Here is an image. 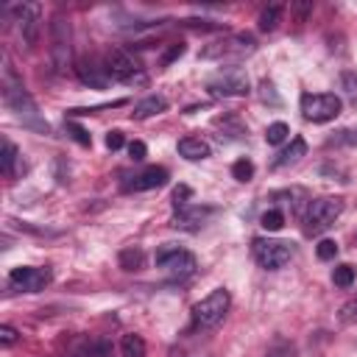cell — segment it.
<instances>
[{"label":"cell","mask_w":357,"mask_h":357,"mask_svg":"<svg viewBox=\"0 0 357 357\" xmlns=\"http://www.w3.org/2000/svg\"><path fill=\"white\" fill-rule=\"evenodd\" d=\"M17 337H20V335H17V329H14V326H8V324H3V326H0V343H3V346H14V343H17Z\"/></svg>","instance_id":"d590c367"},{"label":"cell","mask_w":357,"mask_h":357,"mask_svg":"<svg viewBox=\"0 0 357 357\" xmlns=\"http://www.w3.org/2000/svg\"><path fill=\"white\" fill-rule=\"evenodd\" d=\"M50 268H31V265H20V268H11L8 273V284L22 290V293H39L50 284Z\"/></svg>","instance_id":"8fae6325"},{"label":"cell","mask_w":357,"mask_h":357,"mask_svg":"<svg viewBox=\"0 0 357 357\" xmlns=\"http://www.w3.org/2000/svg\"><path fill=\"white\" fill-rule=\"evenodd\" d=\"M167 109V100L162 95H148L142 98L137 106H134V117L137 120H145V117H153V114H162Z\"/></svg>","instance_id":"e0dca14e"},{"label":"cell","mask_w":357,"mask_h":357,"mask_svg":"<svg viewBox=\"0 0 357 357\" xmlns=\"http://www.w3.org/2000/svg\"><path fill=\"white\" fill-rule=\"evenodd\" d=\"M81 357H112V346H109L106 340H95V343H89V346L84 349Z\"/></svg>","instance_id":"83f0119b"},{"label":"cell","mask_w":357,"mask_h":357,"mask_svg":"<svg viewBox=\"0 0 357 357\" xmlns=\"http://www.w3.org/2000/svg\"><path fill=\"white\" fill-rule=\"evenodd\" d=\"M290 134V128H287V123H282V120H276V123H271L268 128H265V142L268 145H279L284 137Z\"/></svg>","instance_id":"603a6c76"},{"label":"cell","mask_w":357,"mask_h":357,"mask_svg":"<svg viewBox=\"0 0 357 357\" xmlns=\"http://www.w3.org/2000/svg\"><path fill=\"white\" fill-rule=\"evenodd\" d=\"M343 212V201L340 198H315L310 201L307 212H304V231L307 234H321L326 231Z\"/></svg>","instance_id":"277c9868"},{"label":"cell","mask_w":357,"mask_h":357,"mask_svg":"<svg viewBox=\"0 0 357 357\" xmlns=\"http://www.w3.org/2000/svg\"><path fill=\"white\" fill-rule=\"evenodd\" d=\"M340 324H357V296L340 307Z\"/></svg>","instance_id":"f546056e"},{"label":"cell","mask_w":357,"mask_h":357,"mask_svg":"<svg viewBox=\"0 0 357 357\" xmlns=\"http://www.w3.org/2000/svg\"><path fill=\"white\" fill-rule=\"evenodd\" d=\"M343 112V100L335 92H304L301 95V114L310 123H329Z\"/></svg>","instance_id":"3957f363"},{"label":"cell","mask_w":357,"mask_h":357,"mask_svg":"<svg viewBox=\"0 0 357 357\" xmlns=\"http://www.w3.org/2000/svg\"><path fill=\"white\" fill-rule=\"evenodd\" d=\"M176 148H178V156H184L190 162H201L209 156V145L201 137H184V139H178Z\"/></svg>","instance_id":"2e32d148"},{"label":"cell","mask_w":357,"mask_h":357,"mask_svg":"<svg viewBox=\"0 0 357 357\" xmlns=\"http://www.w3.org/2000/svg\"><path fill=\"white\" fill-rule=\"evenodd\" d=\"M106 70H109L112 78H117L123 84H145L148 81L145 73H142V67H139V61L131 53L120 50V47L106 50Z\"/></svg>","instance_id":"ba28073f"},{"label":"cell","mask_w":357,"mask_h":357,"mask_svg":"<svg viewBox=\"0 0 357 357\" xmlns=\"http://www.w3.org/2000/svg\"><path fill=\"white\" fill-rule=\"evenodd\" d=\"M170 357H184V354L181 351H170Z\"/></svg>","instance_id":"ab89813d"},{"label":"cell","mask_w":357,"mask_h":357,"mask_svg":"<svg viewBox=\"0 0 357 357\" xmlns=\"http://www.w3.org/2000/svg\"><path fill=\"white\" fill-rule=\"evenodd\" d=\"M257 42L251 33H231L220 42H212L201 50V59H215V61H223V59H243L248 53H254Z\"/></svg>","instance_id":"8992f818"},{"label":"cell","mask_w":357,"mask_h":357,"mask_svg":"<svg viewBox=\"0 0 357 357\" xmlns=\"http://www.w3.org/2000/svg\"><path fill=\"white\" fill-rule=\"evenodd\" d=\"M14 14H17L20 33L25 39V45L33 47L36 39H39V14H42V8L36 3H22V6H14Z\"/></svg>","instance_id":"7c38bea8"},{"label":"cell","mask_w":357,"mask_h":357,"mask_svg":"<svg viewBox=\"0 0 357 357\" xmlns=\"http://www.w3.org/2000/svg\"><path fill=\"white\" fill-rule=\"evenodd\" d=\"M184 50H187V45H184V42H173V45H170V47L162 53L159 64H162V67H170L176 59H181V56H184Z\"/></svg>","instance_id":"4316f807"},{"label":"cell","mask_w":357,"mask_h":357,"mask_svg":"<svg viewBox=\"0 0 357 357\" xmlns=\"http://www.w3.org/2000/svg\"><path fill=\"white\" fill-rule=\"evenodd\" d=\"M75 73H78V78L84 81V84H89V86H95V89H103L106 84H109V70L106 67H98V64H89V61H81L78 67H75Z\"/></svg>","instance_id":"9a60e30c"},{"label":"cell","mask_w":357,"mask_h":357,"mask_svg":"<svg viewBox=\"0 0 357 357\" xmlns=\"http://www.w3.org/2000/svg\"><path fill=\"white\" fill-rule=\"evenodd\" d=\"M332 142H346V145H357V131H351V128H343V131H337L335 137H332Z\"/></svg>","instance_id":"74e56055"},{"label":"cell","mask_w":357,"mask_h":357,"mask_svg":"<svg viewBox=\"0 0 357 357\" xmlns=\"http://www.w3.org/2000/svg\"><path fill=\"white\" fill-rule=\"evenodd\" d=\"M340 84H343L346 95L357 98V73H343V75H340Z\"/></svg>","instance_id":"d6a6232c"},{"label":"cell","mask_w":357,"mask_h":357,"mask_svg":"<svg viewBox=\"0 0 357 357\" xmlns=\"http://www.w3.org/2000/svg\"><path fill=\"white\" fill-rule=\"evenodd\" d=\"M162 184H167V170L165 167H145L131 181H126L123 190L126 192H145V190H156Z\"/></svg>","instance_id":"4fadbf2b"},{"label":"cell","mask_w":357,"mask_h":357,"mask_svg":"<svg viewBox=\"0 0 357 357\" xmlns=\"http://www.w3.org/2000/svg\"><path fill=\"white\" fill-rule=\"evenodd\" d=\"M231 176H234L237 181H251V176H254V162H251V159H237V162L231 165Z\"/></svg>","instance_id":"d4e9b609"},{"label":"cell","mask_w":357,"mask_h":357,"mask_svg":"<svg viewBox=\"0 0 357 357\" xmlns=\"http://www.w3.org/2000/svg\"><path fill=\"white\" fill-rule=\"evenodd\" d=\"M173 206L176 209H181V206H187L190 204V198H192V190L187 187V184H178V187H173Z\"/></svg>","instance_id":"f1b7e54d"},{"label":"cell","mask_w":357,"mask_h":357,"mask_svg":"<svg viewBox=\"0 0 357 357\" xmlns=\"http://www.w3.org/2000/svg\"><path fill=\"white\" fill-rule=\"evenodd\" d=\"M117 259H120V268L123 271H139L145 265V251L137 248V245H131V248H123Z\"/></svg>","instance_id":"d6986e66"},{"label":"cell","mask_w":357,"mask_h":357,"mask_svg":"<svg viewBox=\"0 0 357 357\" xmlns=\"http://www.w3.org/2000/svg\"><path fill=\"white\" fill-rule=\"evenodd\" d=\"M307 153V142L301 139V137H293V142L279 153V159L273 162V167H284V165H293V162H298L301 156Z\"/></svg>","instance_id":"ac0fdd59"},{"label":"cell","mask_w":357,"mask_h":357,"mask_svg":"<svg viewBox=\"0 0 357 357\" xmlns=\"http://www.w3.org/2000/svg\"><path fill=\"white\" fill-rule=\"evenodd\" d=\"M17 145L11 142V139H3V151H0V170H3V176L6 178H11L14 176V162H17Z\"/></svg>","instance_id":"ffe728a7"},{"label":"cell","mask_w":357,"mask_h":357,"mask_svg":"<svg viewBox=\"0 0 357 357\" xmlns=\"http://www.w3.org/2000/svg\"><path fill=\"white\" fill-rule=\"evenodd\" d=\"M259 223H262L265 231H279V229L284 226V215H282L279 209H268V212L259 218Z\"/></svg>","instance_id":"cb8c5ba5"},{"label":"cell","mask_w":357,"mask_h":357,"mask_svg":"<svg viewBox=\"0 0 357 357\" xmlns=\"http://www.w3.org/2000/svg\"><path fill=\"white\" fill-rule=\"evenodd\" d=\"M259 98L265 100V103H273V106H279L282 100H279V95H276V89H273V84L271 81H262L259 84Z\"/></svg>","instance_id":"1f68e13d"},{"label":"cell","mask_w":357,"mask_h":357,"mask_svg":"<svg viewBox=\"0 0 357 357\" xmlns=\"http://www.w3.org/2000/svg\"><path fill=\"white\" fill-rule=\"evenodd\" d=\"M315 254H318V259H335L337 243H335V240H321L318 248H315Z\"/></svg>","instance_id":"4dcf8cb0"},{"label":"cell","mask_w":357,"mask_h":357,"mask_svg":"<svg viewBox=\"0 0 357 357\" xmlns=\"http://www.w3.org/2000/svg\"><path fill=\"white\" fill-rule=\"evenodd\" d=\"M3 98L8 103V109L14 112V117L25 126V128H33L39 134H50V126L47 120L39 114V106L33 103V98L28 95V89L22 86V81L17 78V73L11 67L3 70Z\"/></svg>","instance_id":"6da1fadb"},{"label":"cell","mask_w":357,"mask_h":357,"mask_svg":"<svg viewBox=\"0 0 357 357\" xmlns=\"http://www.w3.org/2000/svg\"><path fill=\"white\" fill-rule=\"evenodd\" d=\"M67 131H70V134H73V139H75V142H81V145H89V142H92V137H89L81 126H75V123H67Z\"/></svg>","instance_id":"836d02e7"},{"label":"cell","mask_w":357,"mask_h":357,"mask_svg":"<svg viewBox=\"0 0 357 357\" xmlns=\"http://www.w3.org/2000/svg\"><path fill=\"white\" fill-rule=\"evenodd\" d=\"M332 282H335L337 287H351V282H354V268H351V265H337V268L332 271Z\"/></svg>","instance_id":"484cf974"},{"label":"cell","mask_w":357,"mask_h":357,"mask_svg":"<svg viewBox=\"0 0 357 357\" xmlns=\"http://www.w3.org/2000/svg\"><path fill=\"white\" fill-rule=\"evenodd\" d=\"M209 215H212V206H192V204H187V206L176 209L173 226L176 229H184V231H198Z\"/></svg>","instance_id":"5bb4252c"},{"label":"cell","mask_w":357,"mask_h":357,"mask_svg":"<svg viewBox=\"0 0 357 357\" xmlns=\"http://www.w3.org/2000/svg\"><path fill=\"white\" fill-rule=\"evenodd\" d=\"M50 56H53V64L56 70H67L70 59H73V31H70V22L64 17H53L50 22Z\"/></svg>","instance_id":"30bf717a"},{"label":"cell","mask_w":357,"mask_h":357,"mask_svg":"<svg viewBox=\"0 0 357 357\" xmlns=\"http://www.w3.org/2000/svg\"><path fill=\"white\" fill-rule=\"evenodd\" d=\"M206 89L215 98H240L248 92V75L243 67H223L206 81Z\"/></svg>","instance_id":"52a82bcc"},{"label":"cell","mask_w":357,"mask_h":357,"mask_svg":"<svg viewBox=\"0 0 357 357\" xmlns=\"http://www.w3.org/2000/svg\"><path fill=\"white\" fill-rule=\"evenodd\" d=\"M120 351H123V357H145V340L139 335H123Z\"/></svg>","instance_id":"44dd1931"},{"label":"cell","mask_w":357,"mask_h":357,"mask_svg":"<svg viewBox=\"0 0 357 357\" xmlns=\"http://www.w3.org/2000/svg\"><path fill=\"white\" fill-rule=\"evenodd\" d=\"M229 307H231L229 290H226V287H218V290H212L209 296H204V298L192 307V324H195L198 329H215V326L226 318Z\"/></svg>","instance_id":"7a4b0ae2"},{"label":"cell","mask_w":357,"mask_h":357,"mask_svg":"<svg viewBox=\"0 0 357 357\" xmlns=\"http://www.w3.org/2000/svg\"><path fill=\"white\" fill-rule=\"evenodd\" d=\"M123 142H126L123 131H117V128H114V131H109V134H106V148H109V151H117V148H123Z\"/></svg>","instance_id":"8d00e7d4"},{"label":"cell","mask_w":357,"mask_h":357,"mask_svg":"<svg viewBox=\"0 0 357 357\" xmlns=\"http://www.w3.org/2000/svg\"><path fill=\"white\" fill-rule=\"evenodd\" d=\"M251 254H254V259H257L265 271H279V268H284V265L290 262V257H293V243L254 237V240H251Z\"/></svg>","instance_id":"5b68a950"},{"label":"cell","mask_w":357,"mask_h":357,"mask_svg":"<svg viewBox=\"0 0 357 357\" xmlns=\"http://www.w3.org/2000/svg\"><path fill=\"white\" fill-rule=\"evenodd\" d=\"M156 265L167 273V276H190L195 271V257L184 248H178L176 243H165L162 248H156Z\"/></svg>","instance_id":"9c48e42d"},{"label":"cell","mask_w":357,"mask_h":357,"mask_svg":"<svg viewBox=\"0 0 357 357\" xmlns=\"http://www.w3.org/2000/svg\"><path fill=\"white\" fill-rule=\"evenodd\" d=\"M128 153H131V159H134V162H142V159L148 156V148H145V142H142V139H134V142L128 145Z\"/></svg>","instance_id":"e575fe53"},{"label":"cell","mask_w":357,"mask_h":357,"mask_svg":"<svg viewBox=\"0 0 357 357\" xmlns=\"http://www.w3.org/2000/svg\"><path fill=\"white\" fill-rule=\"evenodd\" d=\"M282 6H268V8H262V14H259V31H265V33H271V31H276V25H279V20H282Z\"/></svg>","instance_id":"7402d4cb"},{"label":"cell","mask_w":357,"mask_h":357,"mask_svg":"<svg viewBox=\"0 0 357 357\" xmlns=\"http://www.w3.org/2000/svg\"><path fill=\"white\" fill-rule=\"evenodd\" d=\"M184 28H204V31H218V22H206V20H181Z\"/></svg>","instance_id":"f35d334b"}]
</instances>
